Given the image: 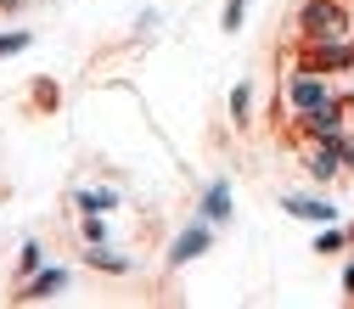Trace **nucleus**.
I'll list each match as a JSON object with an SVG mask.
<instances>
[{
  "mask_svg": "<svg viewBox=\"0 0 354 309\" xmlns=\"http://www.w3.org/2000/svg\"><path fill=\"white\" fill-rule=\"evenodd\" d=\"M298 129H304L309 141H332V135H348V102H343V96H332L326 107L304 113V118H298Z\"/></svg>",
  "mask_w": 354,
  "mask_h": 309,
  "instance_id": "4",
  "label": "nucleus"
},
{
  "mask_svg": "<svg viewBox=\"0 0 354 309\" xmlns=\"http://www.w3.org/2000/svg\"><path fill=\"white\" fill-rule=\"evenodd\" d=\"M343 158H348V135L309 141V158H304V169L315 174V180H337V174H343Z\"/></svg>",
  "mask_w": 354,
  "mask_h": 309,
  "instance_id": "6",
  "label": "nucleus"
},
{
  "mask_svg": "<svg viewBox=\"0 0 354 309\" xmlns=\"http://www.w3.org/2000/svg\"><path fill=\"white\" fill-rule=\"evenodd\" d=\"M28 28H12V34H0V57H17V51H28Z\"/></svg>",
  "mask_w": 354,
  "mask_h": 309,
  "instance_id": "15",
  "label": "nucleus"
},
{
  "mask_svg": "<svg viewBox=\"0 0 354 309\" xmlns=\"http://www.w3.org/2000/svg\"><path fill=\"white\" fill-rule=\"evenodd\" d=\"M253 118V84H231V124Z\"/></svg>",
  "mask_w": 354,
  "mask_h": 309,
  "instance_id": "12",
  "label": "nucleus"
},
{
  "mask_svg": "<svg viewBox=\"0 0 354 309\" xmlns=\"http://www.w3.org/2000/svg\"><path fill=\"white\" fill-rule=\"evenodd\" d=\"M17 6H23V0H0V12H17Z\"/></svg>",
  "mask_w": 354,
  "mask_h": 309,
  "instance_id": "20",
  "label": "nucleus"
},
{
  "mask_svg": "<svg viewBox=\"0 0 354 309\" xmlns=\"http://www.w3.org/2000/svg\"><path fill=\"white\" fill-rule=\"evenodd\" d=\"M73 208H79V214H113V208H118V191L91 186V191H79V197H73Z\"/></svg>",
  "mask_w": 354,
  "mask_h": 309,
  "instance_id": "11",
  "label": "nucleus"
},
{
  "mask_svg": "<svg viewBox=\"0 0 354 309\" xmlns=\"http://www.w3.org/2000/svg\"><path fill=\"white\" fill-rule=\"evenodd\" d=\"M62 287H68V270H62V264H39V270L23 281L17 298H23V303H39V298H57Z\"/></svg>",
  "mask_w": 354,
  "mask_h": 309,
  "instance_id": "7",
  "label": "nucleus"
},
{
  "mask_svg": "<svg viewBox=\"0 0 354 309\" xmlns=\"http://www.w3.org/2000/svg\"><path fill=\"white\" fill-rule=\"evenodd\" d=\"M84 242H107V214H84Z\"/></svg>",
  "mask_w": 354,
  "mask_h": 309,
  "instance_id": "17",
  "label": "nucleus"
},
{
  "mask_svg": "<svg viewBox=\"0 0 354 309\" xmlns=\"http://www.w3.org/2000/svg\"><path fill=\"white\" fill-rule=\"evenodd\" d=\"M39 264H46V253H39V242H23V259H17V270H23V276H34Z\"/></svg>",
  "mask_w": 354,
  "mask_h": 309,
  "instance_id": "16",
  "label": "nucleus"
},
{
  "mask_svg": "<svg viewBox=\"0 0 354 309\" xmlns=\"http://www.w3.org/2000/svg\"><path fill=\"white\" fill-rule=\"evenodd\" d=\"M84 259H91L96 270H107V276H124V270H129V259H124V253H113L107 242H84Z\"/></svg>",
  "mask_w": 354,
  "mask_h": 309,
  "instance_id": "10",
  "label": "nucleus"
},
{
  "mask_svg": "<svg viewBox=\"0 0 354 309\" xmlns=\"http://www.w3.org/2000/svg\"><path fill=\"white\" fill-rule=\"evenodd\" d=\"M343 247H348V231H343V225H321L315 253H326V259H332V253H343Z\"/></svg>",
  "mask_w": 354,
  "mask_h": 309,
  "instance_id": "13",
  "label": "nucleus"
},
{
  "mask_svg": "<svg viewBox=\"0 0 354 309\" xmlns=\"http://www.w3.org/2000/svg\"><path fill=\"white\" fill-rule=\"evenodd\" d=\"M242 17H248V0H225V12H219V28L236 34V28H242Z\"/></svg>",
  "mask_w": 354,
  "mask_h": 309,
  "instance_id": "14",
  "label": "nucleus"
},
{
  "mask_svg": "<svg viewBox=\"0 0 354 309\" xmlns=\"http://www.w3.org/2000/svg\"><path fill=\"white\" fill-rule=\"evenodd\" d=\"M343 298H354V264L343 270Z\"/></svg>",
  "mask_w": 354,
  "mask_h": 309,
  "instance_id": "18",
  "label": "nucleus"
},
{
  "mask_svg": "<svg viewBox=\"0 0 354 309\" xmlns=\"http://www.w3.org/2000/svg\"><path fill=\"white\" fill-rule=\"evenodd\" d=\"M298 73H348L354 68V34H337V39H298V57H292Z\"/></svg>",
  "mask_w": 354,
  "mask_h": 309,
  "instance_id": "1",
  "label": "nucleus"
},
{
  "mask_svg": "<svg viewBox=\"0 0 354 309\" xmlns=\"http://www.w3.org/2000/svg\"><path fill=\"white\" fill-rule=\"evenodd\" d=\"M337 91H332V79H321V73H287L281 79V107L292 113V118H304V113H315V107H326Z\"/></svg>",
  "mask_w": 354,
  "mask_h": 309,
  "instance_id": "2",
  "label": "nucleus"
},
{
  "mask_svg": "<svg viewBox=\"0 0 354 309\" xmlns=\"http://www.w3.org/2000/svg\"><path fill=\"white\" fill-rule=\"evenodd\" d=\"M343 169H348V174H354V141H348V158H343Z\"/></svg>",
  "mask_w": 354,
  "mask_h": 309,
  "instance_id": "19",
  "label": "nucleus"
},
{
  "mask_svg": "<svg viewBox=\"0 0 354 309\" xmlns=\"http://www.w3.org/2000/svg\"><path fill=\"white\" fill-rule=\"evenodd\" d=\"M203 219H208V225L231 219V180H208V191H203Z\"/></svg>",
  "mask_w": 354,
  "mask_h": 309,
  "instance_id": "9",
  "label": "nucleus"
},
{
  "mask_svg": "<svg viewBox=\"0 0 354 309\" xmlns=\"http://www.w3.org/2000/svg\"><path fill=\"white\" fill-rule=\"evenodd\" d=\"M337 34H348L343 0H304L298 6V39H337Z\"/></svg>",
  "mask_w": 354,
  "mask_h": 309,
  "instance_id": "3",
  "label": "nucleus"
},
{
  "mask_svg": "<svg viewBox=\"0 0 354 309\" xmlns=\"http://www.w3.org/2000/svg\"><path fill=\"white\" fill-rule=\"evenodd\" d=\"M281 208L292 219H309V225H337V203H321V197H281Z\"/></svg>",
  "mask_w": 354,
  "mask_h": 309,
  "instance_id": "8",
  "label": "nucleus"
},
{
  "mask_svg": "<svg viewBox=\"0 0 354 309\" xmlns=\"http://www.w3.org/2000/svg\"><path fill=\"white\" fill-rule=\"evenodd\" d=\"M208 247H214V225H208V219L197 214L192 225H186L180 236H174V242H169V264H174V270H180V264H192V259H203Z\"/></svg>",
  "mask_w": 354,
  "mask_h": 309,
  "instance_id": "5",
  "label": "nucleus"
},
{
  "mask_svg": "<svg viewBox=\"0 0 354 309\" xmlns=\"http://www.w3.org/2000/svg\"><path fill=\"white\" fill-rule=\"evenodd\" d=\"M343 231H348V242H354V225H343Z\"/></svg>",
  "mask_w": 354,
  "mask_h": 309,
  "instance_id": "21",
  "label": "nucleus"
}]
</instances>
